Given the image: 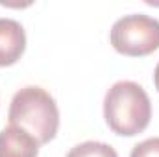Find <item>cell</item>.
Masks as SVG:
<instances>
[{"instance_id": "obj_5", "label": "cell", "mask_w": 159, "mask_h": 157, "mask_svg": "<svg viewBox=\"0 0 159 157\" xmlns=\"http://www.w3.org/2000/svg\"><path fill=\"white\" fill-rule=\"evenodd\" d=\"M39 142L19 126H7L0 131V157H37Z\"/></svg>"}, {"instance_id": "obj_1", "label": "cell", "mask_w": 159, "mask_h": 157, "mask_svg": "<svg viewBox=\"0 0 159 157\" xmlns=\"http://www.w3.org/2000/svg\"><path fill=\"white\" fill-rule=\"evenodd\" d=\"M104 118L109 129L122 137L144 131L152 118V102L144 87L129 79L113 83L104 96Z\"/></svg>"}, {"instance_id": "obj_8", "label": "cell", "mask_w": 159, "mask_h": 157, "mask_svg": "<svg viewBox=\"0 0 159 157\" xmlns=\"http://www.w3.org/2000/svg\"><path fill=\"white\" fill-rule=\"evenodd\" d=\"M154 83H156V89L159 91V63L156 65V70H154Z\"/></svg>"}, {"instance_id": "obj_6", "label": "cell", "mask_w": 159, "mask_h": 157, "mask_svg": "<svg viewBox=\"0 0 159 157\" xmlns=\"http://www.w3.org/2000/svg\"><path fill=\"white\" fill-rule=\"evenodd\" d=\"M67 157H119V154L111 144L98 142V141H85L70 148Z\"/></svg>"}, {"instance_id": "obj_4", "label": "cell", "mask_w": 159, "mask_h": 157, "mask_svg": "<svg viewBox=\"0 0 159 157\" xmlns=\"http://www.w3.org/2000/svg\"><path fill=\"white\" fill-rule=\"evenodd\" d=\"M26 50V32L15 19L0 17V67L15 65Z\"/></svg>"}, {"instance_id": "obj_2", "label": "cell", "mask_w": 159, "mask_h": 157, "mask_svg": "<svg viewBox=\"0 0 159 157\" xmlns=\"http://www.w3.org/2000/svg\"><path fill=\"white\" fill-rule=\"evenodd\" d=\"M7 120L37 139L39 144L50 142L59 128V109L54 96L37 85L19 89L9 104Z\"/></svg>"}, {"instance_id": "obj_3", "label": "cell", "mask_w": 159, "mask_h": 157, "mask_svg": "<svg viewBox=\"0 0 159 157\" xmlns=\"http://www.w3.org/2000/svg\"><path fill=\"white\" fill-rule=\"evenodd\" d=\"M109 41L119 54L148 56L159 48V20L144 13L124 15L111 26Z\"/></svg>"}, {"instance_id": "obj_7", "label": "cell", "mask_w": 159, "mask_h": 157, "mask_svg": "<svg viewBox=\"0 0 159 157\" xmlns=\"http://www.w3.org/2000/svg\"><path fill=\"white\" fill-rule=\"evenodd\" d=\"M129 157H159V137H150L135 144Z\"/></svg>"}]
</instances>
